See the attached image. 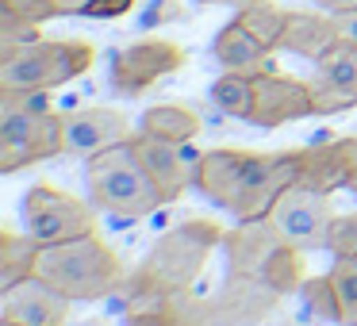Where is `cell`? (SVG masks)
<instances>
[{
	"instance_id": "cell-22",
	"label": "cell",
	"mask_w": 357,
	"mask_h": 326,
	"mask_svg": "<svg viewBox=\"0 0 357 326\" xmlns=\"http://www.w3.org/2000/svg\"><path fill=\"white\" fill-rule=\"evenodd\" d=\"M284 12L288 8H280V4H273V0H246L234 20H238L250 35H257L269 50H277L280 47V31H284Z\"/></svg>"
},
{
	"instance_id": "cell-28",
	"label": "cell",
	"mask_w": 357,
	"mask_h": 326,
	"mask_svg": "<svg viewBox=\"0 0 357 326\" xmlns=\"http://www.w3.org/2000/svg\"><path fill=\"white\" fill-rule=\"evenodd\" d=\"M181 16V4L177 0H158V4H150L146 16H142V27H158V24H169V20Z\"/></svg>"
},
{
	"instance_id": "cell-35",
	"label": "cell",
	"mask_w": 357,
	"mask_h": 326,
	"mask_svg": "<svg viewBox=\"0 0 357 326\" xmlns=\"http://www.w3.org/2000/svg\"><path fill=\"white\" fill-rule=\"evenodd\" d=\"M0 326H16V323H4V318H0Z\"/></svg>"
},
{
	"instance_id": "cell-2",
	"label": "cell",
	"mask_w": 357,
	"mask_h": 326,
	"mask_svg": "<svg viewBox=\"0 0 357 326\" xmlns=\"http://www.w3.org/2000/svg\"><path fill=\"white\" fill-rule=\"evenodd\" d=\"M277 231L265 219L254 223H238L234 231L223 234V254H227V280L219 288V295H211L215 303L219 326H250L261 323L284 295L265 280V257L277 246Z\"/></svg>"
},
{
	"instance_id": "cell-33",
	"label": "cell",
	"mask_w": 357,
	"mask_h": 326,
	"mask_svg": "<svg viewBox=\"0 0 357 326\" xmlns=\"http://www.w3.org/2000/svg\"><path fill=\"white\" fill-rule=\"evenodd\" d=\"M346 192L357 196V173H349V177H346Z\"/></svg>"
},
{
	"instance_id": "cell-31",
	"label": "cell",
	"mask_w": 357,
	"mask_h": 326,
	"mask_svg": "<svg viewBox=\"0 0 357 326\" xmlns=\"http://www.w3.org/2000/svg\"><path fill=\"white\" fill-rule=\"evenodd\" d=\"M323 12H331V16H346V12H357V0H315Z\"/></svg>"
},
{
	"instance_id": "cell-29",
	"label": "cell",
	"mask_w": 357,
	"mask_h": 326,
	"mask_svg": "<svg viewBox=\"0 0 357 326\" xmlns=\"http://www.w3.org/2000/svg\"><path fill=\"white\" fill-rule=\"evenodd\" d=\"M334 146H338L342 162H346L349 173H357V134H349V139H334ZM346 173V177H349Z\"/></svg>"
},
{
	"instance_id": "cell-20",
	"label": "cell",
	"mask_w": 357,
	"mask_h": 326,
	"mask_svg": "<svg viewBox=\"0 0 357 326\" xmlns=\"http://www.w3.org/2000/svg\"><path fill=\"white\" fill-rule=\"evenodd\" d=\"M139 131L169 139V142H192L200 134V116L192 108H185V104H154V108L142 111Z\"/></svg>"
},
{
	"instance_id": "cell-30",
	"label": "cell",
	"mask_w": 357,
	"mask_h": 326,
	"mask_svg": "<svg viewBox=\"0 0 357 326\" xmlns=\"http://www.w3.org/2000/svg\"><path fill=\"white\" fill-rule=\"evenodd\" d=\"M50 4H54L58 16H85L89 8V0H50Z\"/></svg>"
},
{
	"instance_id": "cell-16",
	"label": "cell",
	"mask_w": 357,
	"mask_h": 326,
	"mask_svg": "<svg viewBox=\"0 0 357 326\" xmlns=\"http://www.w3.org/2000/svg\"><path fill=\"white\" fill-rule=\"evenodd\" d=\"M131 146H135V154L142 157L146 173L154 177V185H158V192L165 196V203L181 200L185 188L196 185V165L188 162V154H185L188 142H169V139H158V134L135 131Z\"/></svg>"
},
{
	"instance_id": "cell-32",
	"label": "cell",
	"mask_w": 357,
	"mask_h": 326,
	"mask_svg": "<svg viewBox=\"0 0 357 326\" xmlns=\"http://www.w3.org/2000/svg\"><path fill=\"white\" fill-rule=\"evenodd\" d=\"M338 27H342V39L357 42V12H346V16H338Z\"/></svg>"
},
{
	"instance_id": "cell-34",
	"label": "cell",
	"mask_w": 357,
	"mask_h": 326,
	"mask_svg": "<svg viewBox=\"0 0 357 326\" xmlns=\"http://www.w3.org/2000/svg\"><path fill=\"white\" fill-rule=\"evenodd\" d=\"M196 4H227V0H196ZM234 4H246V0H234Z\"/></svg>"
},
{
	"instance_id": "cell-6",
	"label": "cell",
	"mask_w": 357,
	"mask_h": 326,
	"mask_svg": "<svg viewBox=\"0 0 357 326\" xmlns=\"http://www.w3.org/2000/svg\"><path fill=\"white\" fill-rule=\"evenodd\" d=\"M223 234L211 219H185L150 246L146 261L127 277L131 288H192L208 257L223 246Z\"/></svg>"
},
{
	"instance_id": "cell-25",
	"label": "cell",
	"mask_w": 357,
	"mask_h": 326,
	"mask_svg": "<svg viewBox=\"0 0 357 326\" xmlns=\"http://www.w3.org/2000/svg\"><path fill=\"white\" fill-rule=\"evenodd\" d=\"M326 249H331L334 257H357V211L334 215L331 238H326Z\"/></svg>"
},
{
	"instance_id": "cell-7",
	"label": "cell",
	"mask_w": 357,
	"mask_h": 326,
	"mask_svg": "<svg viewBox=\"0 0 357 326\" xmlns=\"http://www.w3.org/2000/svg\"><path fill=\"white\" fill-rule=\"evenodd\" d=\"M62 154V111L35 93H0V173Z\"/></svg>"
},
{
	"instance_id": "cell-10",
	"label": "cell",
	"mask_w": 357,
	"mask_h": 326,
	"mask_svg": "<svg viewBox=\"0 0 357 326\" xmlns=\"http://www.w3.org/2000/svg\"><path fill=\"white\" fill-rule=\"evenodd\" d=\"M311 116H315L311 81L288 77V73H273L269 65L250 73V116H246V123L273 131V127L296 123V119H311Z\"/></svg>"
},
{
	"instance_id": "cell-11",
	"label": "cell",
	"mask_w": 357,
	"mask_h": 326,
	"mask_svg": "<svg viewBox=\"0 0 357 326\" xmlns=\"http://www.w3.org/2000/svg\"><path fill=\"white\" fill-rule=\"evenodd\" d=\"M20 219H24L27 234L39 238V242H66V238L96 231L93 208L73 200L70 192H58V188H50V185L27 188L24 203H20Z\"/></svg>"
},
{
	"instance_id": "cell-13",
	"label": "cell",
	"mask_w": 357,
	"mask_h": 326,
	"mask_svg": "<svg viewBox=\"0 0 357 326\" xmlns=\"http://www.w3.org/2000/svg\"><path fill=\"white\" fill-rule=\"evenodd\" d=\"M70 295L58 292L39 272L0 288V318L16 326H66L70 318Z\"/></svg>"
},
{
	"instance_id": "cell-9",
	"label": "cell",
	"mask_w": 357,
	"mask_h": 326,
	"mask_svg": "<svg viewBox=\"0 0 357 326\" xmlns=\"http://www.w3.org/2000/svg\"><path fill=\"white\" fill-rule=\"evenodd\" d=\"M334 203L331 192H315L307 185H292L273 211L265 215V223L277 231V238H284L288 246L303 249V254H315V249H326V238H331V223H334Z\"/></svg>"
},
{
	"instance_id": "cell-27",
	"label": "cell",
	"mask_w": 357,
	"mask_h": 326,
	"mask_svg": "<svg viewBox=\"0 0 357 326\" xmlns=\"http://www.w3.org/2000/svg\"><path fill=\"white\" fill-rule=\"evenodd\" d=\"M135 4H139V0H89L85 16L89 20H123Z\"/></svg>"
},
{
	"instance_id": "cell-17",
	"label": "cell",
	"mask_w": 357,
	"mask_h": 326,
	"mask_svg": "<svg viewBox=\"0 0 357 326\" xmlns=\"http://www.w3.org/2000/svg\"><path fill=\"white\" fill-rule=\"evenodd\" d=\"M342 39V27H338V16L331 12H296L288 8L284 12V31H280V47L277 50H288V54H300V58H311L315 62L326 47Z\"/></svg>"
},
{
	"instance_id": "cell-24",
	"label": "cell",
	"mask_w": 357,
	"mask_h": 326,
	"mask_svg": "<svg viewBox=\"0 0 357 326\" xmlns=\"http://www.w3.org/2000/svg\"><path fill=\"white\" fill-rule=\"evenodd\" d=\"M208 96L219 111H227L231 119H242V123H246V116H250V73H227L223 70L211 81Z\"/></svg>"
},
{
	"instance_id": "cell-4",
	"label": "cell",
	"mask_w": 357,
	"mask_h": 326,
	"mask_svg": "<svg viewBox=\"0 0 357 326\" xmlns=\"http://www.w3.org/2000/svg\"><path fill=\"white\" fill-rule=\"evenodd\" d=\"M96 62L93 42L85 39H27L0 50V93H54L85 77Z\"/></svg>"
},
{
	"instance_id": "cell-12",
	"label": "cell",
	"mask_w": 357,
	"mask_h": 326,
	"mask_svg": "<svg viewBox=\"0 0 357 326\" xmlns=\"http://www.w3.org/2000/svg\"><path fill=\"white\" fill-rule=\"evenodd\" d=\"M185 70V50L169 39H139L116 50L112 58V93L116 96H142L162 77Z\"/></svg>"
},
{
	"instance_id": "cell-5",
	"label": "cell",
	"mask_w": 357,
	"mask_h": 326,
	"mask_svg": "<svg viewBox=\"0 0 357 326\" xmlns=\"http://www.w3.org/2000/svg\"><path fill=\"white\" fill-rule=\"evenodd\" d=\"M85 185H89V200L116 219H146L165 203V196L158 192L142 157L135 154L131 139L89 157Z\"/></svg>"
},
{
	"instance_id": "cell-3",
	"label": "cell",
	"mask_w": 357,
	"mask_h": 326,
	"mask_svg": "<svg viewBox=\"0 0 357 326\" xmlns=\"http://www.w3.org/2000/svg\"><path fill=\"white\" fill-rule=\"evenodd\" d=\"M35 272L43 280H50L58 292H66L70 300H85V303L116 295L131 277V272H123V261L116 257V249L96 231L66 242H43L39 257H35Z\"/></svg>"
},
{
	"instance_id": "cell-26",
	"label": "cell",
	"mask_w": 357,
	"mask_h": 326,
	"mask_svg": "<svg viewBox=\"0 0 357 326\" xmlns=\"http://www.w3.org/2000/svg\"><path fill=\"white\" fill-rule=\"evenodd\" d=\"M303 300H307V307L315 311V315L331 318V323H338V311H334V292H331V280L326 277H315V280H303Z\"/></svg>"
},
{
	"instance_id": "cell-8",
	"label": "cell",
	"mask_w": 357,
	"mask_h": 326,
	"mask_svg": "<svg viewBox=\"0 0 357 326\" xmlns=\"http://www.w3.org/2000/svg\"><path fill=\"white\" fill-rule=\"evenodd\" d=\"M127 326H219L215 303L192 288H131L123 284Z\"/></svg>"
},
{
	"instance_id": "cell-19",
	"label": "cell",
	"mask_w": 357,
	"mask_h": 326,
	"mask_svg": "<svg viewBox=\"0 0 357 326\" xmlns=\"http://www.w3.org/2000/svg\"><path fill=\"white\" fill-rule=\"evenodd\" d=\"M346 162H342L334 142H311L303 146V169H300V185L315 188V192H338L346 188Z\"/></svg>"
},
{
	"instance_id": "cell-15",
	"label": "cell",
	"mask_w": 357,
	"mask_h": 326,
	"mask_svg": "<svg viewBox=\"0 0 357 326\" xmlns=\"http://www.w3.org/2000/svg\"><path fill=\"white\" fill-rule=\"evenodd\" d=\"M131 119L116 108H77L62 116V154L70 157H93L116 142L131 139Z\"/></svg>"
},
{
	"instance_id": "cell-21",
	"label": "cell",
	"mask_w": 357,
	"mask_h": 326,
	"mask_svg": "<svg viewBox=\"0 0 357 326\" xmlns=\"http://www.w3.org/2000/svg\"><path fill=\"white\" fill-rule=\"evenodd\" d=\"M39 238L16 231H0V288L16 284V280L35 272V257H39Z\"/></svg>"
},
{
	"instance_id": "cell-1",
	"label": "cell",
	"mask_w": 357,
	"mask_h": 326,
	"mask_svg": "<svg viewBox=\"0 0 357 326\" xmlns=\"http://www.w3.org/2000/svg\"><path fill=\"white\" fill-rule=\"evenodd\" d=\"M303 146L280 154H250V150L219 146L196 157V188L215 208L231 211L238 223H254L273 211V203L300 185Z\"/></svg>"
},
{
	"instance_id": "cell-23",
	"label": "cell",
	"mask_w": 357,
	"mask_h": 326,
	"mask_svg": "<svg viewBox=\"0 0 357 326\" xmlns=\"http://www.w3.org/2000/svg\"><path fill=\"white\" fill-rule=\"evenodd\" d=\"M326 280L334 292L338 326H357V257H334Z\"/></svg>"
},
{
	"instance_id": "cell-18",
	"label": "cell",
	"mask_w": 357,
	"mask_h": 326,
	"mask_svg": "<svg viewBox=\"0 0 357 326\" xmlns=\"http://www.w3.org/2000/svg\"><path fill=\"white\" fill-rule=\"evenodd\" d=\"M211 54H215V62L223 65L227 73H257V70H265V65H269L273 50L265 47L257 35H250L238 20H231V24L215 35Z\"/></svg>"
},
{
	"instance_id": "cell-14",
	"label": "cell",
	"mask_w": 357,
	"mask_h": 326,
	"mask_svg": "<svg viewBox=\"0 0 357 326\" xmlns=\"http://www.w3.org/2000/svg\"><path fill=\"white\" fill-rule=\"evenodd\" d=\"M315 116H338L357 108V42L338 39L315 58Z\"/></svg>"
}]
</instances>
